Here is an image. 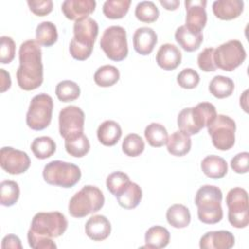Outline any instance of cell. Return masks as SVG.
<instances>
[{"mask_svg": "<svg viewBox=\"0 0 249 249\" xmlns=\"http://www.w3.org/2000/svg\"><path fill=\"white\" fill-rule=\"evenodd\" d=\"M181 60L182 53L179 48L170 43L161 45L156 54V61L158 65L167 71L177 68L180 65Z\"/></svg>", "mask_w": 249, "mask_h": 249, "instance_id": "19", "label": "cell"}, {"mask_svg": "<svg viewBox=\"0 0 249 249\" xmlns=\"http://www.w3.org/2000/svg\"><path fill=\"white\" fill-rule=\"evenodd\" d=\"M66 152L75 158H82L86 156L90 148L88 137L83 133L76 137L65 139L64 142Z\"/></svg>", "mask_w": 249, "mask_h": 249, "instance_id": "34", "label": "cell"}, {"mask_svg": "<svg viewBox=\"0 0 249 249\" xmlns=\"http://www.w3.org/2000/svg\"><path fill=\"white\" fill-rule=\"evenodd\" d=\"M27 240L28 244L33 249H54L56 248V244L53 242V238H45L41 236H37L32 233L30 231L27 232Z\"/></svg>", "mask_w": 249, "mask_h": 249, "instance_id": "45", "label": "cell"}, {"mask_svg": "<svg viewBox=\"0 0 249 249\" xmlns=\"http://www.w3.org/2000/svg\"><path fill=\"white\" fill-rule=\"evenodd\" d=\"M208 89L213 96L219 99H223L232 94L234 89V83L229 77L217 75L210 81Z\"/></svg>", "mask_w": 249, "mask_h": 249, "instance_id": "29", "label": "cell"}, {"mask_svg": "<svg viewBox=\"0 0 249 249\" xmlns=\"http://www.w3.org/2000/svg\"><path fill=\"white\" fill-rule=\"evenodd\" d=\"M160 3L161 6H163L164 9L168 11H174L180 5V2L178 0H160Z\"/></svg>", "mask_w": 249, "mask_h": 249, "instance_id": "49", "label": "cell"}, {"mask_svg": "<svg viewBox=\"0 0 249 249\" xmlns=\"http://www.w3.org/2000/svg\"><path fill=\"white\" fill-rule=\"evenodd\" d=\"M96 134L102 145L110 147L116 145L120 140L122 136V128L117 122L107 120L99 124Z\"/></svg>", "mask_w": 249, "mask_h": 249, "instance_id": "24", "label": "cell"}, {"mask_svg": "<svg viewBox=\"0 0 249 249\" xmlns=\"http://www.w3.org/2000/svg\"><path fill=\"white\" fill-rule=\"evenodd\" d=\"M247 93H248V90L246 89L243 92L242 96H240V106L243 108V110L245 112H248V110H247Z\"/></svg>", "mask_w": 249, "mask_h": 249, "instance_id": "50", "label": "cell"}, {"mask_svg": "<svg viewBox=\"0 0 249 249\" xmlns=\"http://www.w3.org/2000/svg\"><path fill=\"white\" fill-rule=\"evenodd\" d=\"M86 234L93 241H102L111 233V224L103 215L91 216L85 225Z\"/></svg>", "mask_w": 249, "mask_h": 249, "instance_id": "20", "label": "cell"}, {"mask_svg": "<svg viewBox=\"0 0 249 249\" xmlns=\"http://www.w3.org/2000/svg\"><path fill=\"white\" fill-rule=\"evenodd\" d=\"M130 4V0H107L103 4L102 11L106 18L118 19L127 14Z\"/></svg>", "mask_w": 249, "mask_h": 249, "instance_id": "35", "label": "cell"}, {"mask_svg": "<svg viewBox=\"0 0 249 249\" xmlns=\"http://www.w3.org/2000/svg\"><path fill=\"white\" fill-rule=\"evenodd\" d=\"M213 146L221 151H227L233 147L235 142V122L227 115H217L207 125Z\"/></svg>", "mask_w": 249, "mask_h": 249, "instance_id": "10", "label": "cell"}, {"mask_svg": "<svg viewBox=\"0 0 249 249\" xmlns=\"http://www.w3.org/2000/svg\"><path fill=\"white\" fill-rule=\"evenodd\" d=\"M0 62L7 64L13 61L16 54V44L9 36L0 38Z\"/></svg>", "mask_w": 249, "mask_h": 249, "instance_id": "42", "label": "cell"}, {"mask_svg": "<svg viewBox=\"0 0 249 249\" xmlns=\"http://www.w3.org/2000/svg\"><path fill=\"white\" fill-rule=\"evenodd\" d=\"M36 42L40 46L51 47L57 41L58 34L54 23L52 21H42L36 27Z\"/></svg>", "mask_w": 249, "mask_h": 249, "instance_id": "30", "label": "cell"}, {"mask_svg": "<svg viewBox=\"0 0 249 249\" xmlns=\"http://www.w3.org/2000/svg\"><path fill=\"white\" fill-rule=\"evenodd\" d=\"M19 197L18 184L12 180L2 181L0 184V203L3 206L16 204Z\"/></svg>", "mask_w": 249, "mask_h": 249, "instance_id": "37", "label": "cell"}, {"mask_svg": "<svg viewBox=\"0 0 249 249\" xmlns=\"http://www.w3.org/2000/svg\"><path fill=\"white\" fill-rule=\"evenodd\" d=\"M214 50V48H206L197 55L198 67L204 72H211L217 69L213 59Z\"/></svg>", "mask_w": 249, "mask_h": 249, "instance_id": "43", "label": "cell"}, {"mask_svg": "<svg viewBox=\"0 0 249 249\" xmlns=\"http://www.w3.org/2000/svg\"><path fill=\"white\" fill-rule=\"evenodd\" d=\"M27 5L29 10L38 17H44L53 11L52 0H28Z\"/></svg>", "mask_w": 249, "mask_h": 249, "instance_id": "44", "label": "cell"}, {"mask_svg": "<svg viewBox=\"0 0 249 249\" xmlns=\"http://www.w3.org/2000/svg\"><path fill=\"white\" fill-rule=\"evenodd\" d=\"M94 0H65L62 2L61 11L70 20H79L89 18L95 10Z\"/></svg>", "mask_w": 249, "mask_h": 249, "instance_id": "16", "label": "cell"}, {"mask_svg": "<svg viewBox=\"0 0 249 249\" xmlns=\"http://www.w3.org/2000/svg\"><path fill=\"white\" fill-rule=\"evenodd\" d=\"M58 124L59 133L64 139L76 137L84 132L85 114L78 106H66L59 112Z\"/></svg>", "mask_w": 249, "mask_h": 249, "instance_id": "13", "label": "cell"}, {"mask_svg": "<svg viewBox=\"0 0 249 249\" xmlns=\"http://www.w3.org/2000/svg\"><path fill=\"white\" fill-rule=\"evenodd\" d=\"M132 42L136 53L141 55H148L153 52L158 42V36L153 28L143 26L134 31Z\"/></svg>", "mask_w": 249, "mask_h": 249, "instance_id": "18", "label": "cell"}, {"mask_svg": "<svg viewBox=\"0 0 249 249\" xmlns=\"http://www.w3.org/2000/svg\"><path fill=\"white\" fill-rule=\"evenodd\" d=\"M206 0H186V24L185 26L195 32H201L207 22L205 11Z\"/></svg>", "mask_w": 249, "mask_h": 249, "instance_id": "15", "label": "cell"}, {"mask_svg": "<svg viewBox=\"0 0 249 249\" xmlns=\"http://www.w3.org/2000/svg\"><path fill=\"white\" fill-rule=\"evenodd\" d=\"M231 167L236 173H247L249 168V153L241 152L236 154L231 160Z\"/></svg>", "mask_w": 249, "mask_h": 249, "instance_id": "46", "label": "cell"}, {"mask_svg": "<svg viewBox=\"0 0 249 249\" xmlns=\"http://www.w3.org/2000/svg\"><path fill=\"white\" fill-rule=\"evenodd\" d=\"M166 220L170 226L176 229H183L191 222L190 210L183 204L175 203L166 211Z\"/></svg>", "mask_w": 249, "mask_h": 249, "instance_id": "28", "label": "cell"}, {"mask_svg": "<svg viewBox=\"0 0 249 249\" xmlns=\"http://www.w3.org/2000/svg\"><path fill=\"white\" fill-rule=\"evenodd\" d=\"M144 135L152 147H161L166 144L168 134L166 128L159 123H151L144 130Z\"/></svg>", "mask_w": 249, "mask_h": 249, "instance_id": "32", "label": "cell"}, {"mask_svg": "<svg viewBox=\"0 0 249 249\" xmlns=\"http://www.w3.org/2000/svg\"><path fill=\"white\" fill-rule=\"evenodd\" d=\"M80 93L81 89L78 84L70 80L61 81L55 87V94L62 102L74 101L80 96Z\"/></svg>", "mask_w": 249, "mask_h": 249, "instance_id": "36", "label": "cell"}, {"mask_svg": "<svg viewBox=\"0 0 249 249\" xmlns=\"http://www.w3.org/2000/svg\"><path fill=\"white\" fill-rule=\"evenodd\" d=\"M11 76L10 73L7 72L5 69H0V91L5 92L11 88Z\"/></svg>", "mask_w": 249, "mask_h": 249, "instance_id": "48", "label": "cell"}, {"mask_svg": "<svg viewBox=\"0 0 249 249\" xmlns=\"http://www.w3.org/2000/svg\"><path fill=\"white\" fill-rule=\"evenodd\" d=\"M67 226V219L58 211L39 212L34 215L28 231L41 237L53 238L62 235Z\"/></svg>", "mask_w": 249, "mask_h": 249, "instance_id": "7", "label": "cell"}, {"mask_svg": "<svg viewBox=\"0 0 249 249\" xmlns=\"http://www.w3.org/2000/svg\"><path fill=\"white\" fill-rule=\"evenodd\" d=\"M53 101L47 93L35 95L26 113V124L33 130H43L49 126L53 116Z\"/></svg>", "mask_w": 249, "mask_h": 249, "instance_id": "9", "label": "cell"}, {"mask_svg": "<svg viewBox=\"0 0 249 249\" xmlns=\"http://www.w3.org/2000/svg\"><path fill=\"white\" fill-rule=\"evenodd\" d=\"M202 172L211 179L223 178L228 172L227 161L216 155L205 157L200 164Z\"/></svg>", "mask_w": 249, "mask_h": 249, "instance_id": "25", "label": "cell"}, {"mask_svg": "<svg viewBox=\"0 0 249 249\" xmlns=\"http://www.w3.org/2000/svg\"><path fill=\"white\" fill-rule=\"evenodd\" d=\"M199 75L193 68H185L177 75L178 85L187 89H195L199 83Z\"/></svg>", "mask_w": 249, "mask_h": 249, "instance_id": "41", "label": "cell"}, {"mask_svg": "<svg viewBox=\"0 0 249 249\" xmlns=\"http://www.w3.org/2000/svg\"><path fill=\"white\" fill-rule=\"evenodd\" d=\"M30 148L37 159L45 160L54 154L56 145L53 138L49 136H40L33 140Z\"/></svg>", "mask_w": 249, "mask_h": 249, "instance_id": "33", "label": "cell"}, {"mask_svg": "<svg viewBox=\"0 0 249 249\" xmlns=\"http://www.w3.org/2000/svg\"><path fill=\"white\" fill-rule=\"evenodd\" d=\"M1 247L3 249L6 248H14V249H21L22 245H21V241L18 238V236L15 235V234H8L6 235L3 239H2V244Z\"/></svg>", "mask_w": 249, "mask_h": 249, "instance_id": "47", "label": "cell"}, {"mask_svg": "<svg viewBox=\"0 0 249 249\" xmlns=\"http://www.w3.org/2000/svg\"><path fill=\"white\" fill-rule=\"evenodd\" d=\"M74 37L70 41L69 52L73 58L83 61L88 59L93 50L98 35V24L91 18L76 20L73 25Z\"/></svg>", "mask_w": 249, "mask_h": 249, "instance_id": "2", "label": "cell"}, {"mask_svg": "<svg viewBox=\"0 0 249 249\" xmlns=\"http://www.w3.org/2000/svg\"><path fill=\"white\" fill-rule=\"evenodd\" d=\"M19 66L17 70L18 87L23 90H33L43 83L42 51L36 40L24 41L18 51Z\"/></svg>", "mask_w": 249, "mask_h": 249, "instance_id": "1", "label": "cell"}, {"mask_svg": "<svg viewBox=\"0 0 249 249\" xmlns=\"http://www.w3.org/2000/svg\"><path fill=\"white\" fill-rule=\"evenodd\" d=\"M104 201L103 193L99 188L87 185L70 198L68 212L74 218H84L100 210L104 205Z\"/></svg>", "mask_w": 249, "mask_h": 249, "instance_id": "5", "label": "cell"}, {"mask_svg": "<svg viewBox=\"0 0 249 249\" xmlns=\"http://www.w3.org/2000/svg\"><path fill=\"white\" fill-rule=\"evenodd\" d=\"M228 219L230 224L236 229L246 228L249 224L248 194L243 188H232L226 197Z\"/></svg>", "mask_w": 249, "mask_h": 249, "instance_id": "11", "label": "cell"}, {"mask_svg": "<svg viewBox=\"0 0 249 249\" xmlns=\"http://www.w3.org/2000/svg\"><path fill=\"white\" fill-rule=\"evenodd\" d=\"M192 147V140L188 134L178 130L174 131L168 136L166 148L169 154L176 157H183L187 155Z\"/></svg>", "mask_w": 249, "mask_h": 249, "instance_id": "26", "label": "cell"}, {"mask_svg": "<svg viewBox=\"0 0 249 249\" xmlns=\"http://www.w3.org/2000/svg\"><path fill=\"white\" fill-rule=\"evenodd\" d=\"M81 169L78 165L62 160H53L43 169L44 180L53 186L71 188L81 179Z\"/></svg>", "mask_w": 249, "mask_h": 249, "instance_id": "6", "label": "cell"}, {"mask_svg": "<svg viewBox=\"0 0 249 249\" xmlns=\"http://www.w3.org/2000/svg\"><path fill=\"white\" fill-rule=\"evenodd\" d=\"M174 37L179 46L186 52L196 51L203 41L201 32L192 31L185 25H181L176 29Z\"/></svg>", "mask_w": 249, "mask_h": 249, "instance_id": "22", "label": "cell"}, {"mask_svg": "<svg viewBox=\"0 0 249 249\" xmlns=\"http://www.w3.org/2000/svg\"><path fill=\"white\" fill-rule=\"evenodd\" d=\"M122 149L126 156L137 157L143 153L145 143L140 135L136 133H129L123 140Z\"/></svg>", "mask_w": 249, "mask_h": 249, "instance_id": "39", "label": "cell"}, {"mask_svg": "<svg viewBox=\"0 0 249 249\" xmlns=\"http://www.w3.org/2000/svg\"><path fill=\"white\" fill-rule=\"evenodd\" d=\"M170 233L166 228L161 226H154L148 229L145 233V248L160 249L168 245Z\"/></svg>", "mask_w": 249, "mask_h": 249, "instance_id": "27", "label": "cell"}, {"mask_svg": "<svg viewBox=\"0 0 249 249\" xmlns=\"http://www.w3.org/2000/svg\"><path fill=\"white\" fill-rule=\"evenodd\" d=\"M216 116V108L212 103L200 102L195 107L184 108L178 114L177 124L181 131L191 136L207 126Z\"/></svg>", "mask_w": 249, "mask_h": 249, "instance_id": "4", "label": "cell"}, {"mask_svg": "<svg viewBox=\"0 0 249 249\" xmlns=\"http://www.w3.org/2000/svg\"><path fill=\"white\" fill-rule=\"evenodd\" d=\"M222 191L216 186L204 185L197 190L195 203L197 206V217L200 222L213 225L222 220Z\"/></svg>", "mask_w": 249, "mask_h": 249, "instance_id": "3", "label": "cell"}, {"mask_svg": "<svg viewBox=\"0 0 249 249\" xmlns=\"http://www.w3.org/2000/svg\"><path fill=\"white\" fill-rule=\"evenodd\" d=\"M0 165L3 170L18 175L24 173L30 166L28 155L13 147H3L0 151Z\"/></svg>", "mask_w": 249, "mask_h": 249, "instance_id": "14", "label": "cell"}, {"mask_svg": "<svg viewBox=\"0 0 249 249\" xmlns=\"http://www.w3.org/2000/svg\"><path fill=\"white\" fill-rule=\"evenodd\" d=\"M129 181V177L126 173L123 171H115L107 176L106 187L108 191L116 196Z\"/></svg>", "mask_w": 249, "mask_h": 249, "instance_id": "40", "label": "cell"}, {"mask_svg": "<svg viewBox=\"0 0 249 249\" xmlns=\"http://www.w3.org/2000/svg\"><path fill=\"white\" fill-rule=\"evenodd\" d=\"M246 58V52L238 40H230L214 50L213 59L217 68L231 72L237 68Z\"/></svg>", "mask_w": 249, "mask_h": 249, "instance_id": "12", "label": "cell"}, {"mask_svg": "<svg viewBox=\"0 0 249 249\" xmlns=\"http://www.w3.org/2000/svg\"><path fill=\"white\" fill-rule=\"evenodd\" d=\"M234 245V236L229 231H212L204 233L199 240L201 249H230Z\"/></svg>", "mask_w": 249, "mask_h": 249, "instance_id": "17", "label": "cell"}, {"mask_svg": "<svg viewBox=\"0 0 249 249\" xmlns=\"http://www.w3.org/2000/svg\"><path fill=\"white\" fill-rule=\"evenodd\" d=\"M134 14L138 20L146 23H151L158 19L160 16V11L154 2L142 1L136 5Z\"/></svg>", "mask_w": 249, "mask_h": 249, "instance_id": "38", "label": "cell"}, {"mask_svg": "<svg viewBox=\"0 0 249 249\" xmlns=\"http://www.w3.org/2000/svg\"><path fill=\"white\" fill-rule=\"evenodd\" d=\"M244 8L242 0H217L212 4V11L216 18L222 20H231L238 18Z\"/></svg>", "mask_w": 249, "mask_h": 249, "instance_id": "21", "label": "cell"}, {"mask_svg": "<svg viewBox=\"0 0 249 249\" xmlns=\"http://www.w3.org/2000/svg\"><path fill=\"white\" fill-rule=\"evenodd\" d=\"M100 48L109 59L113 61L124 60L128 53L125 29L119 25L107 27L101 36Z\"/></svg>", "mask_w": 249, "mask_h": 249, "instance_id": "8", "label": "cell"}, {"mask_svg": "<svg viewBox=\"0 0 249 249\" xmlns=\"http://www.w3.org/2000/svg\"><path fill=\"white\" fill-rule=\"evenodd\" d=\"M94 82L97 86L108 88L115 85L120 79V71L113 65H102L94 73Z\"/></svg>", "mask_w": 249, "mask_h": 249, "instance_id": "31", "label": "cell"}, {"mask_svg": "<svg viewBox=\"0 0 249 249\" xmlns=\"http://www.w3.org/2000/svg\"><path fill=\"white\" fill-rule=\"evenodd\" d=\"M118 203L124 209L135 208L142 199V190L134 182L129 181L125 187L116 196Z\"/></svg>", "mask_w": 249, "mask_h": 249, "instance_id": "23", "label": "cell"}]
</instances>
